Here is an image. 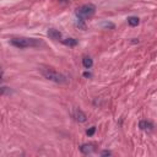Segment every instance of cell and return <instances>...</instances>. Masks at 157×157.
Instances as JSON below:
<instances>
[{
    "mask_svg": "<svg viewBox=\"0 0 157 157\" xmlns=\"http://www.w3.org/2000/svg\"><path fill=\"white\" fill-rule=\"evenodd\" d=\"M39 71H40V74H42L47 80H50V81H53V82H56V83H66V82H67V78H66L63 74H60V72H58L56 70H54L53 67L40 66V67H39Z\"/></svg>",
    "mask_w": 157,
    "mask_h": 157,
    "instance_id": "6da1fadb",
    "label": "cell"
},
{
    "mask_svg": "<svg viewBox=\"0 0 157 157\" xmlns=\"http://www.w3.org/2000/svg\"><path fill=\"white\" fill-rule=\"evenodd\" d=\"M10 43L16 48H28V47H38L40 44L39 40L34 38H26V37H17L10 39Z\"/></svg>",
    "mask_w": 157,
    "mask_h": 157,
    "instance_id": "7a4b0ae2",
    "label": "cell"
},
{
    "mask_svg": "<svg viewBox=\"0 0 157 157\" xmlns=\"http://www.w3.org/2000/svg\"><path fill=\"white\" fill-rule=\"evenodd\" d=\"M94 12H96V6L94 5H92V4H85L80 9H77L76 15H77L78 18H82L83 20V18L91 17Z\"/></svg>",
    "mask_w": 157,
    "mask_h": 157,
    "instance_id": "3957f363",
    "label": "cell"
},
{
    "mask_svg": "<svg viewBox=\"0 0 157 157\" xmlns=\"http://www.w3.org/2000/svg\"><path fill=\"white\" fill-rule=\"evenodd\" d=\"M139 128L141 129V130H152L153 129V125H152V123L151 121H147V120H141L140 123H139Z\"/></svg>",
    "mask_w": 157,
    "mask_h": 157,
    "instance_id": "277c9868",
    "label": "cell"
},
{
    "mask_svg": "<svg viewBox=\"0 0 157 157\" xmlns=\"http://www.w3.org/2000/svg\"><path fill=\"white\" fill-rule=\"evenodd\" d=\"M80 150H81L82 153L88 155V153H92V152L94 151V147H93V145H91V144H83V145L80 147Z\"/></svg>",
    "mask_w": 157,
    "mask_h": 157,
    "instance_id": "5b68a950",
    "label": "cell"
},
{
    "mask_svg": "<svg viewBox=\"0 0 157 157\" xmlns=\"http://www.w3.org/2000/svg\"><path fill=\"white\" fill-rule=\"evenodd\" d=\"M48 36H49L52 39H55V40H58V39L61 38V33H60L58 29H54V28H50V29L48 31Z\"/></svg>",
    "mask_w": 157,
    "mask_h": 157,
    "instance_id": "8992f818",
    "label": "cell"
},
{
    "mask_svg": "<svg viewBox=\"0 0 157 157\" xmlns=\"http://www.w3.org/2000/svg\"><path fill=\"white\" fill-rule=\"evenodd\" d=\"M75 118H76V120H78V121H85L86 120V114L82 112V110H80V109H76V112H75Z\"/></svg>",
    "mask_w": 157,
    "mask_h": 157,
    "instance_id": "52a82bcc",
    "label": "cell"
},
{
    "mask_svg": "<svg viewBox=\"0 0 157 157\" xmlns=\"http://www.w3.org/2000/svg\"><path fill=\"white\" fill-rule=\"evenodd\" d=\"M82 64H83V66H85L86 69H90V67L92 66L93 61H92V59H91L90 56H83V59H82Z\"/></svg>",
    "mask_w": 157,
    "mask_h": 157,
    "instance_id": "ba28073f",
    "label": "cell"
},
{
    "mask_svg": "<svg viewBox=\"0 0 157 157\" xmlns=\"http://www.w3.org/2000/svg\"><path fill=\"white\" fill-rule=\"evenodd\" d=\"M63 43L65 45H69V47H74L77 44V40L75 38H66V39H63Z\"/></svg>",
    "mask_w": 157,
    "mask_h": 157,
    "instance_id": "9c48e42d",
    "label": "cell"
},
{
    "mask_svg": "<svg viewBox=\"0 0 157 157\" xmlns=\"http://www.w3.org/2000/svg\"><path fill=\"white\" fill-rule=\"evenodd\" d=\"M139 22H140V20H139L137 17H135V16H131V17L128 18V23H129L130 26H137Z\"/></svg>",
    "mask_w": 157,
    "mask_h": 157,
    "instance_id": "30bf717a",
    "label": "cell"
},
{
    "mask_svg": "<svg viewBox=\"0 0 157 157\" xmlns=\"http://www.w3.org/2000/svg\"><path fill=\"white\" fill-rule=\"evenodd\" d=\"M94 131H96V128H94V126H92V128H90V129L86 131V134H87L88 136H92V135L94 134Z\"/></svg>",
    "mask_w": 157,
    "mask_h": 157,
    "instance_id": "8fae6325",
    "label": "cell"
},
{
    "mask_svg": "<svg viewBox=\"0 0 157 157\" xmlns=\"http://www.w3.org/2000/svg\"><path fill=\"white\" fill-rule=\"evenodd\" d=\"M103 26H104V27H110V28H113V27H114V25H113V23H107V22H105V23H103Z\"/></svg>",
    "mask_w": 157,
    "mask_h": 157,
    "instance_id": "7c38bea8",
    "label": "cell"
},
{
    "mask_svg": "<svg viewBox=\"0 0 157 157\" xmlns=\"http://www.w3.org/2000/svg\"><path fill=\"white\" fill-rule=\"evenodd\" d=\"M109 155H110L109 151H104V152H102V156H109Z\"/></svg>",
    "mask_w": 157,
    "mask_h": 157,
    "instance_id": "4fadbf2b",
    "label": "cell"
},
{
    "mask_svg": "<svg viewBox=\"0 0 157 157\" xmlns=\"http://www.w3.org/2000/svg\"><path fill=\"white\" fill-rule=\"evenodd\" d=\"M83 76H85V77H91V74H90V72H85Z\"/></svg>",
    "mask_w": 157,
    "mask_h": 157,
    "instance_id": "5bb4252c",
    "label": "cell"
}]
</instances>
